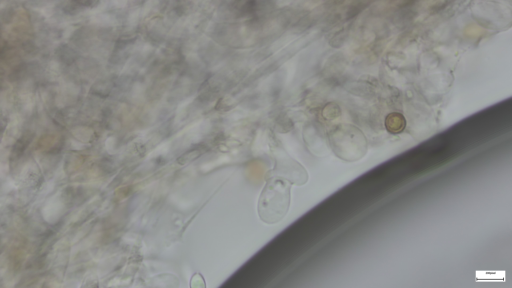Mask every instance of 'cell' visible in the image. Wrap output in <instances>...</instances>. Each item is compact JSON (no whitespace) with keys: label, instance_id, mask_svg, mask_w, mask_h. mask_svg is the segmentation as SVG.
<instances>
[{"label":"cell","instance_id":"cell-2","mask_svg":"<svg viewBox=\"0 0 512 288\" xmlns=\"http://www.w3.org/2000/svg\"><path fill=\"white\" fill-rule=\"evenodd\" d=\"M330 146L334 152L346 160H354L366 152V140L357 128L350 124H340L330 131Z\"/></svg>","mask_w":512,"mask_h":288},{"label":"cell","instance_id":"cell-3","mask_svg":"<svg viewBox=\"0 0 512 288\" xmlns=\"http://www.w3.org/2000/svg\"><path fill=\"white\" fill-rule=\"evenodd\" d=\"M405 125L404 118L400 114H390L386 120V126L390 132L398 133L402 130Z\"/></svg>","mask_w":512,"mask_h":288},{"label":"cell","instance_id":"cell-1","mask_svg":"<svg viewBox=\"0 0 512 288\" xmlns=\"http://www.w3.org/2000/svg\"><path fill=\"white\" fill-rule=\"evenodd\" d=\"M290 186L280 180H270L262 192L258 204L260 219L267 224L280 221L290 205Z\"/></svg>","mask_w":512,"mask_h":288}]
</instances>
